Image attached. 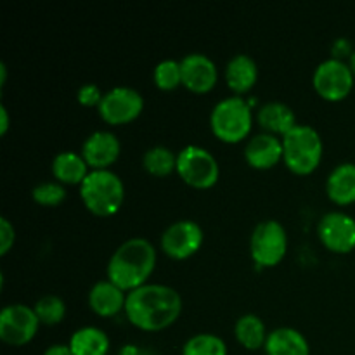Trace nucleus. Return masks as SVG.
Segmentation results:
<instances>
[{"label": "nucleus", "instance_id": "1", "mask_svg": "<svg viewBox=\"0 0 355 355\" xmlns=\"http://www.w3.org/2000/svg\"><path fill=\"white\" fill-rule=\"evenodd\" d=\"M182 297L175 288L162 283H146L128 291L125 315L142 331H162L182 314Z\"/></svg>", "mask_w": 355, "mask_h": 355}, {"label": "nucleus", "instance_id": "2", "mask_svg": "<svg viewBox=\"0 0 355 355\" xmlns=\"http://www.w3.org/2000/svg\"><path fill=\"white\" fill-rule=\"evenodd\" d=\"M156 267V248L149 239L135 238L121 243L107 262V279L123 291H132L148 283Z\"/></svg>", "mask_w": 355, "mask_h": 355}, {"label": "nucleus", "instance_id": "3", "mask_svg": "<svg viewBox=\"0 0 355 355\" xmlns=\"http://www.w3.org/2000/svg\"><path fill=\"white\" fill-rule=\"evenodd\" d=\"M80 198L89 211L97 217H111L125 201V186L116 172L111 168L90 170L80 184Z\"/></svg>", "mask_w": 355, "mask_h": 355}, {"label": "nucleus", "instance_id": "4", "mask_svg": "<svg viewBox=\"0 0 355 355\" xmlns=\"http://www.w3.org/2000/svg\"><path fill=\"white\" fill-rule=\"evenodd\" d=\"M283 139V162L298 175H309L319 166L322 159L321 134L312 125L298 123Z\"/></svg>", "mask_w": 355, "mask_h": 355}, {"label": "nucleus", "instance_id": "5", "mask_svg": "<svg viewBox=\"0 0 355 355\" xmlns=\"http://www.w3.org/2000/svg\"><path fill=\"white\" fill-rule=\"evenodd\" d=\"M252 104L241 96H229L218 101L210 113V128L222 142L243 141L252 132Z\"/></svg>", "mask_w": 355, "mask_h": 355}, {"label": "nucleus", "instance_id": "6", "mask_svg": "<svg viewBox=\"0 0 355 355\" xmlns=\"http://www.w3.org/2000/svg\"><path fill=\"white\" fill-rule=\"evenodd\" d=\"M177 173L194 189H210L220 177L217 158L203 146L189 144L177 153Z\"/></svg>", "mask_w": 355, "mask_h": 355}, {"label": "nucleus", "instance_id": "7", "mask_svg": "<svg viewBox=\"0 0 355 355\" xmlns=\"http://www.w3.org/2000/svg\"><path fill=\"white\" fill-rule=\"evenodd\" d=\"M288 252V232L274 218L259 222L250 236V253L253 262L262 267H276Z\"/></svg>", "mask_w": 355, "mask_h": 355}, {"label": "nucleus", "instance_id": "8", "mask_svg": "<svg viewBox=\"0 0 355 355\" xmlns=\"http://www.w3.org/2000/svg\"><path fill=\"white\" fill-rule=\"evenodd\" d=\"M355 76L345 59L328 58L319 62L312 75L315 92L326 101H343L354 89Z\"/></svg>", "mask_w": 355, "mask_h": 355}, {"label": "nucleus", "instance_id": "9", "mask_svg": "<svg viewBox=\"0 0 355 355\" xmlns=\"http://www.w3.org/2000/svg\"><path fill=\"white\" fill-rule=\"evenodd\" d=\"M40 324L33 307L9 304L0 311V340L10 347H23L35 338Z\"/></svg>", "mask_w": 355, "mask_h": 355}, {"label": "nucleus", "instance_id": "10", "mask_svg": "<svg viewBox=\"0 0 355 355\" xmlns=\"http://www.w3.org/2000/svg\"><path fill=\"white\" fill-rule=\"evenodd\" d=\"M99 114L106 123L125 125L134 121L144 110V97L137 89L128 85H116L104 92L99 104Z\"/></svg>", "mask_w": 355, "mask_h": 355}, {"label": "nucleus", "instance_id": "11", "mask_svg": "<svg viewBox=\"0 0 355 355\" xmlns=\"http://www.w3.org/2000/svg\"><path fill=\"white\" fill-rule=\"evenodd\" d=\"M203 239V229L198 222L191 220V218H180V220L172 222L163 231L159 245L170 259L186 260L201 248Z\"/></svg>", "mask_w": 355, "mask_h": 355}, {"label": "nucleus", "instance_id": "12", "mask_svg": "<svg viewBox=\"0 0 355 355\" xmlns=\"http://www.w3.org/2000/svg\"><path fill=\"white\" fill-rule=\"evenodd\" d=\"M318 236L331 252L350 253L355 248V218L347 211H328L319 220Z\"/></svg>", "mask_w": 355, "mask_h": 355}, {"label": "nucleus", "instance_id": "13", "mask_svg": "<svg viewBox=\"0 0 355 355\" xmlns=\"http://www.w3.org/2000/svg\"><path fill=\"white\" fill-rule=\"evenodd\" d=\"M182 85L194 94L210 92L218 80V68L211 58L201 52H191L180 59Z\"/></svg>", "mask_w": 355, "mask_h": 355}, {"label": "nucleus", "instance_id": "14", "mask_svg": "<svg viewBox=\"0 0 355 355\" xmlns=\"http://www.w3.org/2000/svg\"><path fill=\"white\" fill-rule=\"evenodd\" d=\"M80 153L90 170H106L120 158V139L111 130H96L87 135Z\"/></svg>", "mask_w": 355, "mask_h": 355}, {"label": "nucleus", "instance_id": "15", "mask_svg": "<svg viewBox=\"0 0 355 355\" xmlns=\"http://www.w3.org/2000/svg\"><path fill=\"white\" fill-rule=\"evenodd\" d=\"M283 139L277 135L262 132L246 142L245 159L257 170H269L283 159Z\"/></svg>", "mask_w": 355, "mask_h": 355}, {"label": "nucleus", "instance_id": "16", "mask_svg": "<svg viewBox=\"0 0 355 355\" xmlns=\"http://www.w3.org/2000/svg\"><path fill=\"white\" fill-rule=\"evenodd\" d=\"M224 78L234 96L250 92L259 80V66L248 54H236L227 61L224 69Z\"/></svg>", "mask_w": 355, "mask_h": 355}, {"label": "nucleus", "instance_id": "17", "mask_svg": "<svg viewBox=\"0 0 355 355\" xmlns=\"http://www.w3.org/2000/svg\"><path fill=\"white\" fill-rule=\"evenodd\" d=\"M127 291L121 290L110 279L97 281L89 291V305L101 318H111L120 311H125Z\"/></svg>", "mask_w": 355, "mask_h": 355}, {"label": "nucleus", "instance_id": "18", "mask_svg": "<svg viewBox=\"0 0 355 355\" xmlns=\"http://www.w3.org/2000/svg\"><path fill=\"white\" fill-rule=\"evenodd\" d=\"M263 352L266 355H311V345L297 328L279 326L269 331Z\"/></svg>", "mask_w": 355, "mask_h": 355}, {"label": "nucleus", "instance_id": "19", "mask_svg": "<svg viewBox=\"0 0 355 355\" xmlns=\"http://www.w3.org/2000/svg\"><path fill=\"white\" fill-rule=\"evenodd\" d=\"M257 120L262 125L263 130L277 137H284L291 128L298 125L295 111L281 101H269L262 104L257 111Z\"/></svg>", "mask_w": 355, "mask_h": 355}, {"label": "nucleus", "instance_id": "20", "mask_svg": "<svg viewBox=\"0 0 355 355\" xmlns=\"http://www.w3.org/2000/svg\"><path fill=\"white\" fill-rule=\"evenodd\" d=\"M326 194L336 205L355 203V163L345 162L336 165L326 179Z\"/></svg>", "mask_w": 355, "mask_h": 355}, {"label": "nucleus", "instance_id": "21", "mask_svg": "<svg viewBox=\"0 0 355 355\" xmlns=\"http://www.w3.org/2000/svg\"><path fill=\"white\" fill-rule=\"evenodd\" d=\"M89 172L90 166L87 165L82 153L61 151L52 159V173H54L55 180L61 184H71V186L78 184L80 186L89 175Z\"/></svg>", "mask_w": 355, "mask_h": 355}, {"label": "nucleus", "instance_id": "22", "mask_svg": "<svg viewBox=\"0 0 355 355\" xmlns=\"http://www.w3.org/2000/svg\"><path fill=\"white\" fill-rule=\"evenodd\" d=\"M68 345L75 355H107L111 342L104 329L97 326H83L73 333Z\"/></svg>", "mask_w": 355, "mask_h": 355}, {"label": "nucleus", "instance_id": "23", "mask_svg": "<svg viewBox=\"0 0 355 355\" xmlns=\"http://www.w3.org/2000/svg\"><path fill=\"white\" fill-rule=\"evenodd\" d=\"M234 336L239 345L246 350H259L266 347L269 331L266 328V322L257 314H243L234 324Z\"/></svg>", "mask_w": 355, "mask_h": 355}, {"label": "nucleus", "instance_id": "24", "mask_svg": "<svg viewBox=\"0 0 355 355\" xmlns=\"http://www.w3.org/2000/svg\"><path fill=\"white\" fill-rule=\"evenodd\" d=\"M142 166L148 173L155 177L170 175L177 170V155L166 146H153L146 149L142 156Z\"/></svg>", "mask_w": 355, "mask_h": 355}, {"label": "nucleus", "instance_id": "25", "mask_svg": "<svg viewBox=\"0 0 355 355\" xmlns=\"http://www.w3.org/2000/svg\"><path fill=\"white\" fill-rule=\"evenodd\" d=\"M227 343L215 333H198L186 340L180 355H227Z\"/></svg>", "mask_w": 355, "mask_h": 355}, {"label": "nucleus", "instance_id": "26", "mask_svg": "<svg viewBox=\"0 0 355 355\" xmlns=\"http://www.w3.org/2000/svg\"><path fill=\"white\" fill-rule=\"evenodd\" d=\"M33 311L37 318L40 319L42 324L54 326L64 319L66 304L58 295H44V297H40L35 302Z\"/></svg>", "mask_w": 355, "mask_h": 355}, {"label": "nucleus", "instance_id": "27", "mask_svg": "<svg viewBox=\"0 0 355 355\" xmlns=\"http://www.w3.org/2000/svg\"><path fill=\"white\" fill-rule=\"evenodd\" d=\"M153 80L155 85L162 90H175L182 85V71H180V61L177 59H162L153 69Z\"/></svg>", "mask_w": 355, "mask_h": 355}, {"label": "nucleus", "instance_id": "28", "mask_svg": "<svg viewBox=\"0 0 355 355\" xmlns=\"http://www.w3.org/2000/svg\"><path fill=\"white\" fill-rule=\"evenodd\" d=\"M64 184L58 180H47V182H38L31 191V196L42 207H58L66 200Z\"/></svg>", "mask_w": 355, "mask_h": 355}, {"label": "nucleus", "instance_id": "29", "mask_svg": "<svg viewBox=\"0 0 355 355\" xmlns=\"http://www.w3.org/2000/svg\"><path fill=\"white\" fill-rule=\"evenodd\" d=\"M103 96L104 94L101 92V89L96 83H83L78 89V92H76V99H78V103L85 107H99Z\"/></svg>", "mask_w": 355, "mask_h": 355}, {"label": "nucleus", "instance_id": "30", "mask_svg": "<svg viewBox=\"0 0 355 355\" xmlns=\"http://www.w3.org/2000/svg\"><path fill=\"white\" fill-rule=\"evenodd\" d=\"M16 241V229L10 224L9 218H0V255L9 253V250L14 246Z\"/></svg>", "mask_w": 355, "mask_h": 355}, {"label": "nucleus", "instance_id": "31", "mask_svg": "<svg viewBox=\"0 0 355 355\" xmlns=\"http://www.w3.org/2000/svg\"><path fill=\"white\" fill-rule=\"evenodd\" d=\"M333 58L336 59H343L347 55V58H350L354 52V49L350 47V40L349 38H338V40L333 42Z\"/></svg>", "mask_w": 355, "mask_h": 355}, {"label": "nucleus", "instance_id": "32", "mask_svg": "<svg viewBox=\"0 0 355 355\" xmlns=\"http://www.w3.org/2000/svg\"><path fill=\"white\" fill-rule=\"evenodd\" d=\"M118 355H158V354L153 352V350L149 349H142V347L134 345V343H127V345L121 347Z\"/></svg>", "mask_w": 355, "mask_h": 355}, {"label": "nucleus", "instance_id": "33", "mask_svg": "<svg viewBox=\"0 0 355 355\" xmlns=\"http://www.w3.org/2000/svg\"><path fill=\"white\" fill-rule=\"evenodd\" d=\"M44 355H75L69 349L68 343H54V345H49L45 349Z\"/></svg>", "mask_w": 355, "mask_h": 355}, {"label": "nucleus", "instance_id": "34", "mask_svg": "<svg viewBox=\"0 0 355 355\" xmlns=\"http://www.w3.org/2000/svg\"><path fill=\"white\" fill-rule=\"evenodd\" d=\"M9 111H7L6 104H0V134L6 135L7 130H9Z\"/></svg>", "mask_w": 355, "mask_h": 355}, {"label": "nucleus", "instance_id": "35", "mask_svg": "<svg viewBox=\"0 0 355 355\" xmlns=\"http://www.w3.org/2000/svg\"><path fill=\"white\" fill-rule=\"evenodd\" d=\"M7 80V66L6 62H0V85H6Z\"/></svg>", "mask_w": 355, "mask_h": 355}, {"label": "nucleus", "instance_id": "36", "mask_svg": "<svg viewBox=\"0 0 355 355\" xmlns=\"http://www.w3.org/2000/svg\"><path fill=\"white\" fill-rule=\"evenodd\" d=\"M349 66H350V69H352V73H354V76H355V49H354L352 55H350V58H349Z\"/></svg>", "mask_w": 355, "mask_h": 355}]
</instances>
